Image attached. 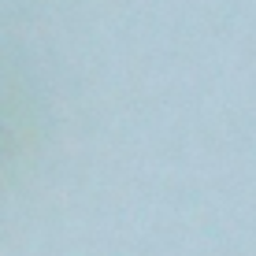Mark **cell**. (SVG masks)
I'll use <instances>...</instances> for the list:
<instances>
[]
</instances>
